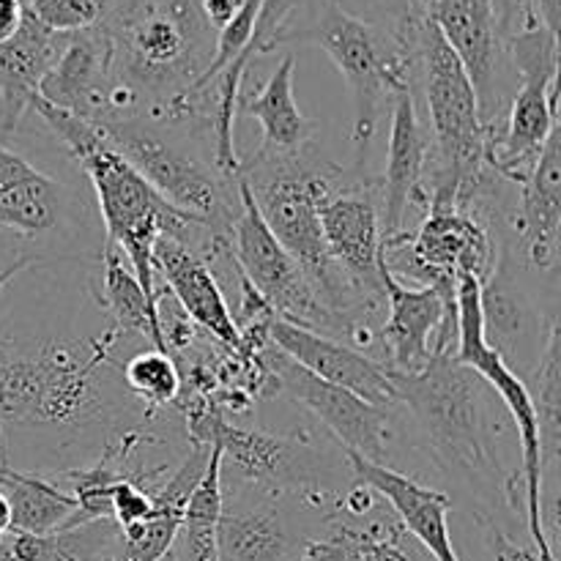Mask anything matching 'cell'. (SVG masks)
I'll use <instances>...</instances> for the list:
<instances>
[{"instance_id":"22","label":"cell","mask_w":561,"mask_h":561,"mask_svg":"<svg viewBox=\"0 0 561 561\" xmlns=\"http://www.w3.org/2000/svg\"><path fill=\"white\" fill-rule=\"evenodd\" d=\"M69 33L44 27L31 9L20 31L0 44V135H14L22 115L31 110L44 75L53 69Z\"/></svg>"},{"instance_id":"40","label":"cell","mask_w":561,"mask_h":561,"mask_svg":"<svg viewBox=\"0 0 561 561\" xmlns=\"http://www.w3.org/2000/svg\"><path fill=\"white\" fill-rule=\"evenodd\" d=\"M22 3H31V0H22Z\"/></svg>"},{"instance_id":"3","label":"cell","mask_w":561,"mask_h":561,"mask_svg":"<svg viewBox=\"0 0 561 561\" xmlns=\"http://www.w3.org/2000/svg\"><path fill=\"white\" fill-rule=\"evenodd\" d=\"M389 378L398 405L411 411L427 455L449 480L480 502L504 493L510 507H520L515 474H504L499 458L496 394L471 367L453 356H433L422 370H389Z\"/></svg>"},{"instance_id":"14","label":"cell","mask_w":561,"mask_h":561,"mask_svg":"<svg viewBox=\"0 0 561 561\" xmlns=\"http://www.w3.org/2000/svg\"><path fill=\"white\" fill-rule=\"evenodd\" d=\"M272 367L285 398L310 411L343 453H354L378 466H389V455H392L389 442L394 436L392 420L387 414L389 409L367 403L348 389L321 381L305 367L296 365L294 359H288L283 351L272 354Z\"/></svg>"},{"instance_id":"12","label":"cell","mask_w":561,"mask_h":561,"mask_svg":"<svg viewBox=\"0 0 561 561\" xmlns=\"http://www.w3.org/2000/svg\"><path fill=\"white\" fill-rule=\"evenodd\" d=\"M387 321L378 329V343L387 354L383 367L416 373L433 356H455L458 343V283L442 288H411L381 268Z\"/></svg>"},{"instance_id":"38","label":"cell","mask_w":561,"mask_h":561,"mask_svg":"<svg viewBox=\"0 0 561 561\" xmlns=\"http://www.w3.org/2000/svg\"><path fill=\"white\" fill-rule=\"evenodd\" d=\"M11 531V507H9V499H5L3 488H0V540Z\"/></svg>"},{"instance_id":"8","label":"cell","mask_w":561,"mask_h":561,"mask_svg":"<svg viewBox=\"0 0 561 561\" xmlns=\"http://www.w3.org/2000/svg\"><path fill=\"white\" fill-rule=\"evenodd\" d=\"M518 93L507 104L502 131L491 137L488 164L518 184L559 126V33L535 25L507 38Z\"/></svg>"},{"instance_id":"39","label":"cell","mask_w":561,"mask_h":561,"mask_svg":"<svg viewBox=\"0 0 561 561\" xmlns=\"http://www.w3.org/2000/svg\"><path fill=\"white\" fill-rule=\"evenodd\" d=\"M0 463H5V455H0Z\"/></svg>"},{"instance_id":"36","label":"cell","mask_w":561,"mask_h":561,"mask_svg":"<svg viewBox=\"0 0 561 561\" xmlns=\"http://www.w3.org/2000/svg\"><path fill=\"white\" fill-rule=\"evenodd\" d=\"M241 3H244V0H203V11H206V20L211 22L214 31L219 33L230 20H233V14L239 11Z\"/></svg>"},{"instance_id":"11","label":"cell","mask_w":561,"mask_h":561,"mask_svg":"<svg viewBox=\"0 0 561 561\" xmlns=\"http://www.w3.org/2000/svg\"><path fill=\"white\" fill-rule=\"evenodd\" d=\"M427 16L463 64L488 137L507 115V27L493 0H427ZM515 71V69H513Z\"/></svg>"},{"instance_id":"13","label":"cell","mask_w":561,"mask_h":561,"mask_svg":"<svg viewBox=\"0 0 561 561\" xmlns=\"http://www.w3.org/2000/svg\"><path fill=\"white\" fill-rule=\"evenodd\" d=\"M321 233L329 257L340 268L351 288L373 310L387 307L383 301V233L381 206H378V179L365 173L348 175L327 201L321 203Z\"/></svg>"},{"instance_id":"29","label":"cell","mask_w":561,"mask_h":561,"mask_svg":"<svg viewBox=\"0 0 561 561\" xmlns=\"http://www.w3.org/2000/svg\"><path fill=\"white\" fill-rule=\"evenodd\" d=\"M526 389H529L531 400H535L537 420H540V436H542V458L557 460L561 449V337H559V321L551 323L548 329L546 345H542L540 356H537L535 367L529 376H524Z\"/></svg>"},{"instance_id":"27","label":"cell","mask_w":561,"mask_h":561,"mask_svg":"<svg viewBox=\"0 0 561 561\" xmlns=\"http://www.w3.org/2000/svg\"><path fill=\"white\" fill-rule=\"evenodd\" d=\"M99 299L110 310L115 329L121 334H137L146 343H151V348L168 354L162 329H159L157 299H151L140 288L135 272L115 247H104L102 250V296Z\"/></svg>"},{"instance_id":"25","label":"cell","mask_w":561,"mask_h":561,"mask_svg":"<svg viewBox=\"0 0 561 561\" xmlns=\"http://www.w3.org/2000/svg\"><path fill=\"white\" fill-rule=\"evenodd\" d=\"M557 321V318H553ZM482 323H485V340L502 362L510 351H526L540 356L546 337L540 332V316L531 301L515 288L513 279L504 272V263L493 272V277L482 285ZM551 329V327H548Z\"/></svg>"},{"instance_id":"9","label":"cell","mask_w":561,"mask_h":561,"mask_svg":"<svg viewBox=\"0 0 561 561\" xmlns=\"http://www.w3.org/2000/svg\"><path fill=\"white\" fill-rule=\"evenodd\" d=\"M496 241L480 214L453 203H431L416 230L383 239L389 274L400 283H420V288H438L458 277H474L485 285L496 272Z\"/></svg>"},{"instance_id":"34","label":"cell","mask_w":561,"mask_h":561,"mask_svg":"<svg viewBox=\"0 0 561 561\" xmlns=\"http://www.w3.org/2000/svg\"><path fill=\"white\" fill-rule=\"evenodd\" d=\"M485 526H488V546H491L493 561H540V557L535 553V548H526V546H518V542H513L496 524H485Z\"/></svg>"},{"instance_id":"17","label":"cell","mask_w":561,"mask_h":561,"mask_svg":"<svg viewBox=\"0 0 561 561\" xmlns=\"http://www.w3.org/2000/svg\"><path fill=\"white\" fill-rule=\"evenodd\" d=\"M345 463L354 471L356 482L370 488L373 493L387 502L394 518L405 529V535L414 542H420L433 561H460L458 551L453 546V535H449V502L447 493L436 491V488L425 485L416 477L403 474V471L392 469V466H378L370 460L359 458L354 453H343Z\"/></svg>"},{"instance_id":"23","label":"cell","mask_w":561,"mask_h":561,"mask_svg":"<svg viewBox=\"0 0 561 561\" xmlns=\"http://www.w3.org/2000/svg\"><path fill=\"white\" fill-rule=\"evenodd\" d=\"M64 195L60 181L0 146V228L27 239L49 233L64 214Z\"/></svg>"},{"instance_id":"18","label":"cell","mask_w":561,"mask_h":561,"mask_svg":"<svg viewBox=\"0 0 561 561\" xmlns=\"http://www.w3.org/2000/svg\"><path fill=\"white\" fill-rule=\"evenodd\" d=\"M153 272H162L168 294L197 329L228 348H241V329L219 288L217 274L201 252L184 241L159 236L151 252Z\"/></svg>"},{"instance_id":"30","label":"cell","mask_w":561,"mask_h":561,"mask_svg":"<svg viewBox=\"0 0 561 561\" xmlns=\"http://www.w3.org/2000/svg\"><path fill=\"white\" fill-rule=\"evenodd\" d=\"M121 378H124V387L129 389V394H135L151 409L173 403L181 392L179 365H175L173 356L159 348H146L131 356L121 367Z\"/></svg>"},{"instance_id":"10","label":"cell","mask_w":561,"mask_h":561,"mask_svg":"<svg viewBox=\"0 0 561 561\" xmlns=\"http://www.w3.org/2000/svg\"><path fill=\"white\" fill-rule=\"evenodd\" d=\"M239 197L241 208L230 228V252H233V263L247 285L261 296L263 305L279 321L312 329V332L334 340L343 337V327L323 307L305 268L285 252V247L266 228L255 201H252L250 186L241 175Z\"/></svg>"},{"instance_id":"15","label":"cell","mask_w":561,"mask_h":561,"mask_svg":"<svg viewBox=\"0 0 561 561\" xmlns=\"http://www.w3.org/2000/svg\"><path fill=\"white\" fill-rule=\"evenodd\" d=\"M389 110H392L389 113L392 121H389L387 170H383V179H378L383 239L403 233L409 208L425 211V181L433 162V140L427 126L422 124L420 110H416L414 88L394 93Z\"/></svg>"},{"instance_id":"20","label":"cell","mask_w":561,"mask_h":561,"mask_svg":"<svg viewBox=\"0 0 561 561\" xmlns=\"http://www.w3.org/2000/svg\"><path fill=\"white\" fill-rule=\"evenodd\" d=\"M515 208V236L526 263L553 272L559 263L561 233V124L551 131L524 179Z\"/></svg>"},{"instance_id":"33","label":"cell","mask_w":561,"mask_h":561,"mask_svg":"<svg viewBox=\"0 0 561 561\" xmlns=\"http://www.w3.org/2000/svg\"><path fill=\"white\" fill-rule=\"evenodd\" d=\"M427 20V0H392V27L400 38L411 42Z\"/></svg>"},{"instance_id":"5","label":"cell","mask_w":561,"mask_h":561,"mask_svg":"<svg viewBox=\"0 0 561 561\" xmlns=\"http://www.w3.org/2000/svg\"><path fill=\"white\" fill-rule=\"evenodd\" d=\"M316 44L332 58L354 99L356 173H365V157L376 137L383 104L394 93L414 88V44L403 42L389 25L362 20L340 5V0H318L310 20L288 27L277 47Z\"/></svg>"},{"instance_id":"7","label":"cell","mask_w":561,"mask_h":561,"mask_svg":"<svg viewBox=\"0 0 561 561\" xmlns=\"http://www.w3.org/2000/svg\"><path fill=\"white\" fill-rule=\"evenodd\" d=\"M107 356L85 354L75 343H44L33 351L14 345L0 383V438L3 425L82 427L102 420L107 398L96 373Z\"/></svg>"},{"instance_id":"2","label":"cell","mask_w":561,"mask_h":561,"mask_svg":"<svg viewBox=\"0 0 561 561\" xmlns=\"http://www.w3.org/2000/svg\"><path fill=\"white\" fill-rule=\"evenodd\" d=\"M239 175L250 186L252 201L266 228L285 247V252L305 268L323 307L337 318L343 337L351 340L348 345H354L356 351L370 348L376 343L373 318L381 310L365 305L334 266L321 233V214H318L327 195L348 181L345 170L334 164L316 142H307L294 153L255 151L247 162H241Z\"/></svg>"},{"instance_id":"24","label":"cell","mask_w":561,"mask_h":561,"mask_svg":"<svg viewBox=\"0 0 561 561\" xmlns=\"http://www.w3.org/2000/svg\"><path fill=\"white\" fill-rule=\"evenodd\" d=\"M294 71L296 58L288 53L257 91H244V88L239 91L236 113L261 124L263 140L257 146V153H294L316 137L318 124L305 118L296 104Z\"/></svg>"},{"instance_id":"16","label":"cell","mask_w":561,"mask_h":561,"mask_svg":"<svg viewBox=\"0 0 561 561\" xmlns=\"http://www.w3.org/2000/svg\"><path fill=\"white\" fill-rule=\"evenodd\" d=\"M266 329L277 351H283L288 359H294L296 365L305 367L321 381L348 389L356 398L381 405V409L398 405L389 370L376 356L356 351L354 345L343 343V340L327 337V334H318L305 327H294V323H285L279 318H272Z\"/></svg>"},{"instance_id":"1","label":"cell","mask_w":561,"mask_h":561,"mask_svg":"<svg viewBox=\"0 0 561 561\" xmlns=\"http://www.w3.org/2000/svg\"><path fill=\"white\" fill-rule=\"evenodd\" d=\"M99 31L110 58L104 124L168 110L206 75L217 49L203 0H115Z\"/></svg>"},{"instance_id":"32","label":"cell","mask_w":561,"mask_h":561,"mask_svg":"<svg viewBox=\"0 0 561 561\" xmlns=\"http://www.w3.org/2000/svg\"><path fill=\"white\" fill-rule=\"evenodd\" d=\"M153 499L146 488L131 477H121L113 482V496H110V520L118 529H131L151 518Z\"/></svg>"},{"instance_id":"26","label":"cell","mask_w":561,"mask_h":561,"mask_svg":"<svg viewBox=\"0 0 561 561\" xmlns=\"http://www.w3.org/2000/svg\"><path fill=\"white\" fill-rule=\"evenodd\" d=\"M0 488L11 507V531L22 535H58L77 513L71 493L60 491L58 482L25 474L0 463Z\"/></svg>"},{"instance_id":"37","label":"cell","mask_w":561,"mask_h":561,"mask_svg":"<svg viewBox=\"0 0 561 561\" xmlns=\"http://www.w3.org/2000/svg\"><path fill=\"white\" fill-rule=\"evenodd\" d=\"M27 266H31V257H16V261L11 263V266H5L3 272H0V290H3L5 285H9L11 279H14L16 274H20L22 268H27Z\"/></svg>"},{"instance_id":"6","label":"cell","mask_w":561,"mask_h":561,"mask_svg":"<svg viewBox=\"0 0 561 561\" xmlns=\"http://www.w3.org/2000/svg\"><path fill=\"white\" fill-rule=\"evenodd\" d=\"M99 131L170 206L206 228L211 239L230 241V228L241 208L239 175L230 179L219 173L217 164L190 151V137H195L190 129L184 137L164 129L162 121L137 115L99 126Z\"/></svg>"},{"instance_id":"19","label":"cell","mask_w":561,"mask_h":561,"mask_svg":"<svg viewBox=\"0 0 561 561\" xmlns=\"http://www.w3.org/2000/svg\"><path fill=\"white\" fill-rule=\"evenodd\" d=\"M36 96L91 126L107 121L110 58L99 25L66 36L64 49L44 75Z\"/></svg>"},{"instance_id":"28","label":"cell","mask_w":561,"mask_h":561,"mask_svg":"<svg viewBox=\"0 0 561 561\" xmlns=\"http://www.w3.org/2000/svg\"><path fill=\"white\" fill-rule=\"evenodd\" d=\"M203 477L186 499L179 535L173 542V561H219V515H222V463L214 444Z\"/></svg>"},{"instance_id":"21","label":"cell","mask_w":561,"mask_h":561,"mask_svg":"<svg viewBox=\"0 0 561 561\" xmlns=\"http://www.w3.org/2000/svg\"><path fill=\"white\" fill-rule=\"evenodd\" d=\"M307 540L310 537L296 529L272 493H261L255 502H222L217 531L219 561H296Z\"/></svg>"},{"instance_id":"35","label":"cell","mask_w":561,"mask_h":561,"mask_svg":"<svg viewBox=\"0 0 561 561\" xmlns=\"http://www.w3.org/2000/svg\"><path fill=\"white\" fill-rule=\"evenodd\" d=\"M27 3H22V0H0V44L9 42L20 31Z\"/></svg>"},{"instance_id":"4","label":"cell","mask_w":561,"mask_h":561,"mask_svg":"<svg viewBox=\"0 0 561 561\" xmlns=\"http://www.w3.org/2000/svg\"><path fill=\"white\" fill-rule=\"evenodd\" d=\"M31 110L44 118L53 135L64 142L66 151L75 157L82 173L93 186L104 222V247H115L135 272L137 283L151 299H159L153 285L151 252L159 236L184 241L192 247L197 230H206L192 222L186 214L170 206L113 146L102 137L96 126L53 107V104L33 99ZM217 241V239H214Z\"/></svg>"},{"instance_id":"31","label":"cell","mask_w":561,"mask_h":561,"mask_svg":"<svg viewBox=\"0 0 561 561\" xmlns=\"http://www.w3.org/2000/svg\"><path fill=\"white\" fill-rule=\"evenodd\" d=\"M115 0H31L27 9L55 33H77L96 27L107 16Z\"/></svg>"}]
</instances>
